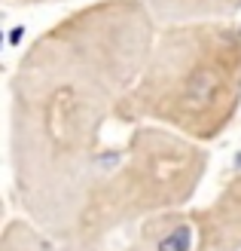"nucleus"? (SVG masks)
<instances>
[{"label":"nucleus","mask_w":241,"mask_h":251,"mask_svg":"<svg viewBox=\"0 0 241 251\" xmlns=\"http://www.w3.org/2000/svg\"><path fill=\"white\" fill-rule=\"evenodd\" d=\"M156 31L147 0H95L46 28L12 71V187L24 218L55 242L77 227L104 162V129L119 123Z\"/></svg>","instance_id":"f257e3e1"},{"label":"nucleus","mask_w":241,"mask_h":251,"mask_svg":"<svg viewBox=\"0 0 241 251\" xmlns=\"http://www.w3.org/2000/svg\"><path fill=\"white\" fill-rule=\"evenodd\" d=\"M241 110V22L159 25L131 92L125 126H165L198 144L220 138Z\"/></svg>","instance_id":"f03ea898"},{"label":"nucleus","mask_w":241,"mask_h":251,"mask_svg":"<svg viewBox=\"0 0 241 251\" xmlns=\"http://www.w3.org/2000/svg\"><path fill=\"white\" fill-rule=\"evenodd\" d=\"M208 150L165 126H131L119 150L104 153L77 227L58 251H104L119 230L186 208L205 181Z\"/></svg>","instance_id":"7ed1b4c3"},{"label":"nucleus","mask_w":241,"mask_h":251,"mask_svg":"<svg viewBox=\"0 0 241 251\" xmlns=\"http://www.w3.org/2000/svg\"><path fill=\"white\" fill-rule=\"evenodd\" d=\"M116 251H208L201 239L196 208H177L147 218Z\"/></svg>","instance_id":"20e7f679"},{"label":"nucleus","mask_w":241,"mask_h":251,"mask_svg":"<svg viewBox=\"0 0 241 251\" xmlns=\"http://www.w3.org/2000/svg\"><path fill=\"white\" fill-rule=\"evenodd\" d=\"M208 251H241V175H232L208 205L196 208Z\"/></svg>","instance_id":"39448f33"},{"label":"nucleus","mask_w":241,"mask_h":251,"mask_svg":"<svg viewBox=\"0 0 241 251\" xmlns=\"http://www.w3.org/2000/svg\"><path fill=\"white\" fill-rule=\"evenodd\" d=\"M147 6L159 25H183L235 19L241 0H147Z\"/></svg>","instance_id":"423d86ee"},{"label":"nucleus","mask_w":241,"mask_h":251,"mask_svg":"<svg viewBox=\"0 0 241 251\" xmlns=\"http://www.w3.org/2000/svg\"><path fill=\"white\" fill-rule=\"evenodd\" d=\"M0 251H58V242L31 218H12L0 236Z\"/></svg>","instance_id":"0eeeda50"}]
</instances>
